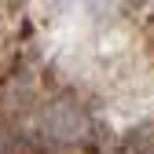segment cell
Segmentation results:
<instances>
[{
	"mask_svg": "<svg viewBox=\"0 0 154 154\" xmlns=\"http://www.w3.org/2000/svg\"><path fill=\"white\" fill-rule=\"evenodd\" d=\"M48 132L55 140H81L85 136V128H88V118H85V110L70 103V99H59V103H51L48 106V118H44Z\"/></svg>",
	"mask_w": 154,
	"mask_h": 154,
	"instance_id": "obj_1",
	"label": "cell"
}]
</instances>
